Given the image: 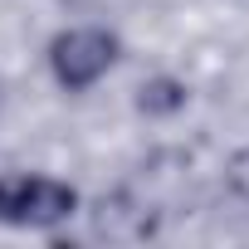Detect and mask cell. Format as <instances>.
Segmentation results:
<instances>
[{
	"label": "cell",
	"instance_id": "obj_2",
	"mask_svg": "<svg viewBox=\"0 0 249 249\" xmlns=\"http://www.w3.org/2000/svg\"><path fill=\"white\" fill-rule=\"evenodd\" d=\"M112 64H117V35L93 30V25H83V30H64V35L49 44V69H54L59 88H69V93L93 88Z\"/></svg>",
	"mask_w": 249,
	"mask_h": 249
},
{
	"label": "cell",
	"instance_id": "obj_1",
	"mask_svg": "<svg viewBox=\"0 0 249 249\" xmlns=\"http://www.w3.org/2000/svg\"><path fill=\"white\" fill-rule=\"evenodd\" d=\"M78 210V191L54 181V176H30V171H5L0 176V220L20 230H49Z\"/></svg>",
	"mask_w": 249,
	"mask_h": 249
},
{
	"label": "cell",
	"instance_id": "obj_3",
	"mask_svg": "<svg viewBox=\"0 0 249 249\" xmlns=\"http://www.w3.org/2000/svg\"><path fill=\"white\" fill-rule=\"evenodd\" d=\"M137 107L142 112H176V107H186V88L176 78H152V83H142Z\"/></svg>",
	"mask_w": 249,
	"mask_h": 249
}]
</instances>
